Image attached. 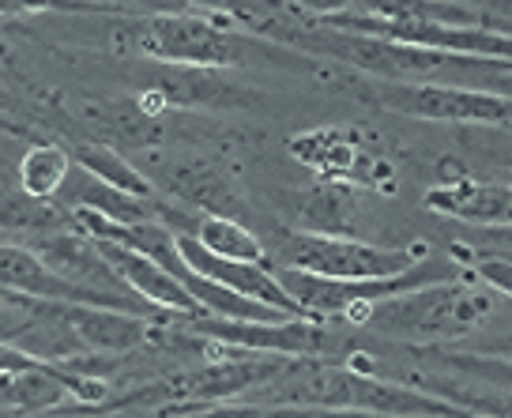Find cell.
Listing matches in <instances>:
<instances>
[{
  "instance_id": "cell-1",
  "label": "cell",
  "mask_w": 512,
  "mask_h": 418,
  "mask_svg": "<svg viewBox=\"0 0 512 418\" xmlns=\"http://www.w3.org/2000/svg\"><path fill=\"white\" fill-rule=\"evenodd\" d=\"M136 53L147 61H166V65H204V68H249V65H272V68H305L313 65L305 49L272 42L260 34L238 31L230 16H162L136 19Z\"/></svg>"
},
{
  "instance_id": "cell-2",
  "label": "cell",
  "mask_w": 512,
  "mask_h": 418,
  "mask_svg": "<svg viewBox=\"0 0 512 418\" xmlns=\"http://www.w3.org/2000/svg\"><path fill=\"white\" fill-rule=\"evenodd\" d=\"M290 46L317 53V57H332L339 65H351L366 76L392 83H411V80H441L460 83L467 68L475 65V57L464 53H445V49L415 46V42H396V38H373V34H351L336 31L317 23L313 31H283V42Z\"/></svg>"
},
{
  "instance_id": "cell-3",
  "label": "cell",
  "mask_w": 512,
  "mask_h": 418,
  "mask_svg": "<svg viewBox=\"0 0 512 418\" xmlns=\"http://www.w3.org/2000/svg\"><path fill=\"white\" fill-rule=\"evenodd\" d=\"M490 313H494V294L486 283L475 287L467 279H437L377 302L366 324L388 339L437 343V339H460L475 332Z\"/></svg>"
},
{
  "instance_id": "cell-4",
  "label": "cell",
  "mask_w": 512,
  "mask_h": 418,
  "mask_svg": "<svg viewBox=\"0 0 512 418\" xmlns=\"http://www.w3.org/2000/svg\"><path fill=\"white\" fill-rule=\"evenodd\" d=\"M298 407H320V411H362V415H400V418H433V415H467L460 403H452L441 392H418L407 385H392L366 370H336L324 366L313 370L309 381L290 392Z\"/></svg>"
},
{
  "instance_id": "cell-5",
  "label": "cell",
  "mask_w": 512,
  "mask_h": 418,
  "mask_svg": "<svg viewBox=\"0 0 512 418\" xmlns=\"http://www.w3.org/2000/svg\"><path fill=\"white\" fill-rule=\"evenodd\" d=\"M430 257V245H369L354 234H317L290 230L283 238V260L290 268L332 275V279H384L418 268Z\"/></svg>"
},
{
  "instance_id": "cell-6",
  "label": "cell",
  "mask_w": 512,
  "mask_h": 418,
  "mask_svg": "<svg viewBox=\"0 0 512 418\" xmlns=\"http://www.w3.org/2000/svg\"><path fill=\"white\" fill-rule=\"evenodd\" d=\"M279 279L309 317H336V313H347L354 306H377L384 298H396L403 290L426 287V283H437L448 275L433 272L422 260L411 272L384 275V279H332V275L305 272V268H290V264L279 272Z\"/></svg>"
},
{
  "instance_id": "cell-7",
  "label": "cell",
  "mask_w": 512,
  "mask_h": 418,
  "mask_svg": "<svg viewBox=\"0 0 512 418\" xmlns=\"http://www.w3.org/2000/svg\"><path fill=\"white\" fill-rule=\"evenodd\" d=\"M185 332L200 339H219L249 351H275V354H317L324 347L320 317H283V321H241V317H215V313H192L185 321Z\"/></svg>"
},
{
  "instance_id": "cell-8",
  "label": "cell",
  "mask_w": 512,
  "mask_h": 418,
  "mask_svg": "<svg viewBox=\"0 0 512 418\" xmlns=\"http://www.w3.org/2000/svg\"><path fill=\"white\" fill-rule=\"evenodd\" d=\"M177 245H181V257L189 260L196 272L211 275V279H219L226 287L241 290V294H249L256 302H264V306H275L290 313V317H309L302 306H298V298L283 287V279L279 272H272L268 264H260V260H230V257H219L215 249L200 242L196 234H177Z\"/></svg>"
},
{
  "instance_id": "cell-9",
  "label": "cell",
  "mask_w": 512,
  "mask_h": 418,
  "mask_svg": "<svg viewBox=\"0 0 512 418\" xmlns=\"http://www.w3.org/2000/svg\"><path fill=\"white\" fill-rule=\"evenodd\" d=\"M46 313L64 321L95 354H128L147 339V317L113 306H83V302H42Z\"/></svg>"
},
{
  "instance_id": "cell-10",
  "label": "cell",
  "mask_w": 512,
  "mask_h": 418,
  "mask_svg": "<svg viewBox=\"0 0 512 418\" xmlns=\"http://www.w3.org/2000/svg\"><path fill=\"white\" fill-rule=\"evenodd\" d=\"M34 253L46 260L53 272L76 279L83 287L102 290V294H121V298H140L136 290L128 287L125 279L117 275L110 257L102 253L95 234H46L42 242L34 245Z\"/></svg>"
},
{
  "instance_id": "cell-11",
  "label": "cell",
  "mask_w": 512,
  "mask_h": 418,
  "mask_svg": "<svg viewBox=\"0 0 512 418\" xmlns=\"http://www.w3.org/2000/svg\"><path fill=\"white\" fill-rule=\"evenodd\" d=\"M219 72L226 68H204V65H166L151 61V80L147 95L159 98V106H177V110H196V106H234L245 95L241 87L223 80Z\"/></svg>"
},
{
  "instance_id": "cell-12",
  "label": "cell",
  "mask_w": 512,
  "mask_h": 418,
  "mask_svg": "<svg viewBox=\"0 0 512 418\" xmlns=\"http://www.w3.org/2000/svg\"><path fill=\"white\" fill-rule=\"evenodd\" d=\"M98 245H102V253H106L110 264L117 268V275H121L144 302H155V306H162V309H177V313H189V317L192 313H204V306L196 302V294H192L170 268H162L155 257H147V253L132 249V245L106 242V238H98Z\"/></svg>"
},
{
  "instance_id": "cell-13",
  "label": "cell",
  "mask_w": 512,
  "mask_h": 418,
  "mask_svg": "<svg viewBox=\"0 0 512 418\" xmlns=\"http://www.w3.org/2000/svg\"><path fill=\"white\" fill-rule=\"evenodd\" d=\"M422 204L464 223H512V185H486V181L460 177L430 189Z\"/></svg>"
},
{
  "instance_id": "cell-14",
  "label": "cell",
  "mask_w": 512,
  "mask_h": 418,
  "mask_svg": "<svg viewBox=\"0 0 512 418\" xmlns=\"http://www.w3.org/2000/svg\"><path fill=\"white\" fill-rule=\"evenodd\" d=\"M358 196L343 177H324L320 185L294 196V230L317 234H354Z\"/></svg>"
},
{
  "instance_id": "cell-15",
  "label": "cell",
  "mask_w": 512,
  "mask_h": 418,
  "mask_svg": "<svg viewBox=\"0 0 512 418\" xmlns=\"http://www.w3.org/2000/svg\"><path fill=\"white\" fill-rule=\"evenodd\" d=\"M72 204L98 211V215H106L113 223H147V219H159L155 196H136L128 193V189H117V185L87 174V170L80 174V189H72Z\"/></svg>"
},
{
  "instance_id": "cell-16",
  "label": "cell",
  "mask_w": 512,
  "mask_h": 418,
  "mask_svg": "<svg viewBox=\"0 0 512 418\" xmlns=\"http://www.w3.org/2000/svg\"><path fill=\"white\" fill-rule=\"evenodd\" d=\"M72 162L76 155H68L64 147L57 144H38L31 147L23 159H19V189L31 196V200H46V196H57L68 185L72 177Z\"/></svg>"
},
{
  "instance_id": "cell-17",
  "label": "cell",
  "mask_w": 512,
  "mask_h": 418,
  "mask_svg": "<svg viewBox=\"0 0 512 418\" xmlns=\"http://www.w3.org/2000/svg\"><path fill=\"white\" fill-rule=\"evenodd\" d=\"M189 234H196V238L208 245V249H215L219 257L260 260V264H268V260H264V242L256 238L249 226H241L234 215H200V219L192 223Z\"/></svg>"
},
{
  "instance_id": "cell-18",
  "label": "cell",
  "mask_w": 512,
  "mask_h": 418,
  "mask_svg": "<svg viewBox=\"0 0 512 418\" xmlns=\"http://www.w3.org/2000/svg\"><path fill=\"white\" fill-rule=\"evenodd\" d=\"M72 155H76V166H80V170L102 177V181H110V185H117V189H128V193H136V196H155V185H151V181H147V177L117 151V147L83 144V147H76Z\"/></svg>"
},
{
  "instance_id": "cell-19",
  "label": "cell",
  "mask_w": 512,
  "mask_h": 418,
  "mask_svg": "<svg viewBox=\"0 0 512 418\" xmlns=\"http://www.w3.org/2000/svg\"><path fill=\"white\" fill-rule=\"evenodd\" d=\"M290 147L298 151V159L317 166L324 177H347L358 162V151L343 132H309V136H298Z\"/></svg>"
},
{
  "instance_id": "cell-20",
  "label": "cell",
  "mask_w": 512,
  "mask_h": 418,
  "mask_svg": "<svg viewBox=\"0 0 512 418\" xmlns=\"http://www.w3.org/2000/svg\"><path fill=\"white\" fill-rule=\"evenodd\" d=\"M441 362L471 373V377H479L486 385H512V358H497V354H482V351H456V354H441Z\"/></svg>"
},
{
  "instance_id": "cell-21",
  "label": "cell",
  "mask_w": 512,
  "mask_h": 418,
  "mask_svg": "<svg viewBox=\"0 0 512 418\" xmlns=\"http://www.w3.org/2000/svg\"><path fill=\"white\" fill-rule=\"evenodd\" d=\"M4 16H27V12H113L117 4L106 0H0Z\"/></svg>"
},
{
  "instance_id": "cell-22",
  "label": "cell",
  "mask_w": 512,
  "mask_h": 418,
  "mask_svg": "<svg viewBox=\"0 0 512 418\" xmlns=\"http://www.w3.org/2000/svg\"><path fill=\"white\" fill-rule=\"evenodd\" d=\"M475 275L479 283H486L490 290L512 298V257H486L475 264Z\"/></svg>"
},
{
  "instance_id": "cell-23",
  "label": "cell",
  "mask_w": 512,
  "mask_h": 418,
  "mask_svg": "<svg viewBox=\"0 0 512 418\" xmlns=\"http://www.w3.org/2000/svg\"><path fill=\"white\" fill-rule=\"evenodd\" d=\"M309 16H336V12H362V0H290Z\"/></svg>"
},
{
  "instance_id": "cell-24",
  "label": "cell",
  "mask_w": 512,
  "mask_h": 418,
  "mask_svg": "<svg viewBox=\"0 0 512 418\" xmlns=\"http://www.w3.org/2000/svg\"><path fill=\"white\" fill-rule=\"evenodd\" d=\"M482 354H497V358H512V332L509 336H501L497 343H490V347H482Z\"/></svg>"
},
{
  "instance_id": "cell-25",
  "label": "cell",
  "mask_w": 512,
  "mask_h": 418,
  "mask_svg": "<svg viewBox=\"0 0 512 418\" xmlns=\"http://www.w3.org/2000/svg\"><path fill=\"white\" fill-rule=\"evenodd\" d=\"M200 8H215V12H238V0H192Z\"/></svg>"
},
{
  "instance_id": "cell-26",
  "label": "cell",
  "mask_w": 512,
  "mask_h": 418,
  "mask_svg": "<svg viewBox=\"0 0 512 418\" xmlns=\"http://www.w3.org/2000/svg\"><path fill=\"white\" fill-rule=\"evenodd\" d=\"M497 238H501V242H509V245H512V230H501Z\"/></svg>"
},
{
  "instance_id": "cell-27",
  "label": "cell",
  "mask_w": 512,
  "mask_h": 418,
  "mask_svg": "<svg viewBox=\"0 0 512 418\" xmlns=\"http://www.w3.org/2000/svg\"><path fill=\"white\" fill-rule=\"evenodd\" d=\"M464 4H475V0H464Z\"/></svg>"
},
{
  "instance_id": "cell-28",
  "label": "cell",
  "mask_w": 512,
  "mask_h": 418,
  "mask_svg": "<svg viewBox=\"0 0 512 418\" xmlns=\"http://www.w3.org/2000/svg\"><path fill=\"white\" fill-rule=\"evenodd\" d=\"M106 4H110V0H106Z\"/></svg>"
}]
</instances>
